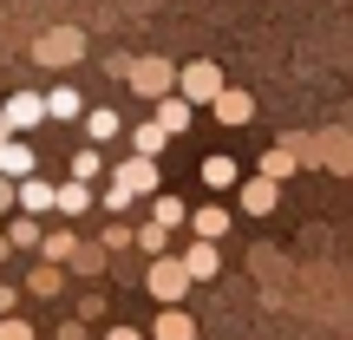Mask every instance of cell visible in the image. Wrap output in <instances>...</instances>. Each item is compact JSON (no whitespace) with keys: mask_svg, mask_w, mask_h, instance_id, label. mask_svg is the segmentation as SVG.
Returning <instances> with one entry per match:
<instances>
[{"mask_svg":"<svg viewBox=\"0 0 353 340\" xmlns=\"http://www.w3.org/2000/svg\"><path fill=\"white\" fill-rule=\"evenodd\" d=\"M105 170V157H99V144H85V151H72V183H92V177Z\"/></svg>","mask_w":353,"mask_h":340,"instance_id":"cell-28","label":"cell"},{"mask_svg":"<svg viewBox=\"0 0 353 340\" xmlns=\"http://www.w3.org/2000/svg\"><path fill=\"white\" fill-rule=\"evenodd\" d=\"M0 118L13 125V138H33V131L52 118V112H46V92H13V99L0 105Z\"/></svg>","mask_w":353,"mask_h":340,"instance_id":"cell-7","label":"cell"},{"mask_svg":"<svg viewBox=\"0 0 353 340\" xmlns=\"http://www.w3.org/2000/svg\"><path fill=\"white\" fill-rule=\"evenodd\" d=\"M7 210H20V183H13V177H0V216Z\"/></svg>","mask_w":353,"mask_h":340,"instance_id":"cell-32","label":"cell"},{"mask_svg":"<svg viewBox=\"0 0 353 340\" xmlns=\"http://www.w3.org/2000/svg\"><path fill=\"white\" fill-rule=\"evenodd\" d=\"M85 59V33L79 26H46V33L33 39V66H46V72H65V66Z\"/></svg>","mask_w":353,"mask_h":340,"instance_id":"cell-3","label":"cell"},{"mask_svg":"<svg viewBox=\"0 0 353 340\" xmlns=\"http://www.w3.org/2000/svg\"><path fill=\"white\" fill-rule=\"evenodd\" d=\"M65 275H72V268H59V262H26V294H33V301H52V294L65 288Z\"/></svg>","mask_w":353,"mask_h":340,"instance_id":"cell-12","label":"cell"},{"mask_svg":"<svg viewBox=\"0 0 353 340\" xmlns=\"http://www.w3.org/2000/svg\"><path fill=\"white\" fill-rule=\"evenodd\" d=\"M307 164H327L334 177H353V131H321V138H307Z\"/></svg>","mask_w":353,"mask_h":340,"instance_id":"cell-6","label":"cell"},{"mask_svg":"<svg viewBox=\"0 0 353 340\" xmlns=\"http://www.w3.org/2000/svg\"><path fill=\"white\" fill-rule=\"evenodd\" d=\"M176 92H183L190 105H216L229 92V79H223V66H216V59H190L183 79H176Z\"/></svg>","mask_w":353,"mask_h":340,"instance_id":"cell-4","label":"cell"},{"mask_svg":"<svg viewBox=\"0 0 353 340\" xmlns=\"http://www.w3.org/2000/svg\"><path fill=\"white\" fill-rule=\"evenodd\" d=\"M13 308H20V288H13V281H0V321H7Z\"/></svg>","mask_w":353,"mask_h":340,"instance_id":"cell-33","label":"cell"},{"mask_svg":"<svg viewBox=\"0 0 353 340\" xmlns=\"http://www.w3.org/2000/svg\"><path fill=\"white\" fill-rule=\"evenodd\" d=\"M46 112L59 118V125H79V118H85L92 105L79 99V86H52V92H46Z\"/></svg>","mask_w":353,"mask_h":340,"instance_id":"cell-17","label":"cell"},{"mask_svg":"<svg viewBox=\"0 0 353 340\" xmlns=\"http://www.w3.org/2000/svg\"><path fill=\"white\" fill-rule=\"evenodd\" d=\"M118 131H125V118H118V112H105V105H92V112H85V138L92 144H112Z\"/></svg>","mask_w":353,"mask_h":340,"instance_id":"cell-25","label":"cell"},{"mask_svg":"<svg viewBox=\"0 0 353 340\" xmlns=\"http://www.w3.org/2000/svg\"><path fill=\"white\" fill-rule=\"evenodd\" d=\"M236 210H249V216L281 210V183H275V177H249V183L236 190Z\"/></svg>","mask_w":353,"mask_h":340,"instance_id":"cell-9","label":"cell"},{"mask_svg":"<svg viewBox=\"0 0 353 340\" xmlns=\"http://www.w3.org/2000/svg\"><path fill=\"white\" fill-rule=\"evenodd\" d=\"M105 340H144L138 328H125V321H118V328H105Z\"/></svg>","mask_w":353,"mask_h":340,"instance_id":"cell-34","label":"cell"},{"mask_svg":"<svg viewBox=\"0 0 353 340\" xmlns=\"http://www.w3.org/2000/svg\"><path fill=\"white\" fill-rule=\"evenodd\" d=\"M112 72L125 79V86L138 92V99H151V105H157V99H170V92H176L183 66H170L164 52H138V59H112Z\"/></svg>","mask_w":353,"mask_h":340,"instance_id":"cell-1","label":"cell"},{"mask_svg":"<svg viewBox=\"0 0 353 340\" xmlns=\"http://www.w3.org/2000/svg\"><path fill=\"white\" fill-rule=\"evenodd\" d=\"M176 255L190 262V275H196V281H216V275H223V249H216V242H196V236H190Z\"/></svg>","mask_w":353,"mask_h":340,"instance_id":"cell-11","label":"cell"},{"mask_svg":"<svg viewBox=\"0 0 353 340\" xmlns=\"http://www.w3.org/2000/svg\"><path fill=\"white\" fill-rule=\"evenodd\" d=\"M294 170H301V157H294L288 144H268V151H262V170H255V177H275V183H288Z\"/></svg>","mask_w":353,"mask_h":340,"instance_id":"cell-20","label":"cell"},{"mask_svg":"<svg viewBox=\"0 0 353 340\" xmlns=\"http://www.w3.org/2000/svg\"><path fill=\"white\" fill-rule=\"evenodd\" d=\"M164 144H170V131L157 125V118H151V125H138V131H131V157H164Z\"/></svg>","mask_w":353,"mask_h":340,"instance_id":"cell-26","label":"cell"},{"mask_svg":"<svg viewBox=\"0 0 353 340\" xmlns=\"http://www.w3.org/2000/svg\"><path fill=\"white\" fill-rule=\"evenodd\" d=\"M210 112H216V125H229V131H242V125H249V118H255V99H249V92H242V86H229L223 99L210 105Z\"/></svg>","mask_w":353,"mask_h":340,"instance_id":"cell-13","label":"cell"},{"mask_svg":"<svg viewBox=\"0 0 353 340\" xmlns=\"http://www.w3.org/2000/svg\"><path fill=\"white\" fill-rule=\"evenodd\" d=\"M0 340H39V334H33L26 314H7V321H0Z\"/></svg>","mask_w":353,"mask_h":340,"instance_id":"cell-31","label":"cell"},{"mask_svg":"<svg viewBox=\"0 0 353 340\" xmlns=\"http://www.w3.org/2000/svg\"><path fill=\"white\" fill-rule=\"evenodd\" d=\"M85 210H99V197H92V183H59V216H65V223H79Z\"/></svg>","mask_w":353,"mask_h":340,"instance_id":"cell-19","label":"cell"},{"mask_svg":"<svg viewBox=\"0 0 353 340\" xmlns=\"http://www.w3.org/2000/svg\"><path fill=\"white\" fill-rule=\"evenodd\" d=\"M0 177H13V183H26V177H39L33 138H7V144H0Z\"/></svg>","mask_w":353,"mask_h":340,"instance_id":"cell-10","label":"cell"},{"mask_svg":"<svg viewBox=\"0 0 353 340\" xmlns=\"http://www.w3.org/2000/svg\"><path fill=\"white\" fill-rule=\"evenodd\" d=\"M59 340H85V321H65V328H59Z\"/></svg>","mask_w":353,"mask_h":340,"instance_id":"cell-35","label":"cell"},{"mask_svg":"<svg viewBox=\"0 0 353 340\" xmlns=\"http://www.w3.org/2000/svg\"><path fill=\"white\" fill-rule=\"evenodd\" d=\"M196 288V275H190L183 255H157L151 268H144V294H151L157 308H183V294Z\"/></svg>","mask_w":353,"mask_h":340,"instance_id":"cell-2","label":"cell"},{"mask_svg":"<svg viewBox=\"0 0 353 340\" xmlns=\"http://www.w3.org/2000/svg\"><path fill=\"white\" fill-rule=\"evenodd\" d=\"M151 340H196V314H190V308H157Z\"/></svg>","mask_w":353,"mask_h":340,"instance_id":"cell-14","label":"cell"},{"mask_svg":"<svg viewBox=\"0 0 353 340\" xmlns=\"http://www.w3.org/2000/svg\"><path fill=\"white\" fill-rule=\"evenodd\" d=\"M170 236H176V229H164V223H151V216H144V223H138V255H151V262H157V255H176Z\"/></svg>","mask_w":353,"mask_h":340,"instance_id":"cell-21","label":"cell"},{"mask_svg":"<svg viewBox=\"0 0 353 340\" xmlns=\"http://www.w3.org/2000/svg\"><path fill=\"white\" fill-rule=\"evenodd\" d=\"M105 249H112V255H125V249H138V223H112V229H105Z\"/></svg>","mask_w":353,"mask_h":340,"instance_id":"cell-29","label":"cell"},{"mask_svg":"<svg viewBox=\"0 0 353 340\" xmlns=\"http://www.w3.org/2000/svg\"><path fill=\"white\" fill-rule=\"evenodd\" d=\"M13 255H20V249H13V236L0 229V262H13Z\"/></svg>","mask_w":353,"mask_h":340,"instance_id":"cell-36","label":"cell"},{"mask_svg":"<svg viewBox=\"0 0 353 340\" xmlns=\"http://www.w3.org/2000/svg\"><path fill=\"white\" fill-rule=\"evenodd\" d=\"M105 268H112V249H105V242H79V255H72V275H105Z\"/></svg>","mask_w":353,"mask_h":340,"instance_id":"cell-24","label":"cell"},{"mask_svg":"<svg viewBox=\"0 0 353 340\" xmlns=\"http://www.w3.org/2000/svg\"><path fill=\"white\" fill-rule=\"evenodd\" d=\"M39 210H59V183L26 177V183H20V216H39Z\"/></svg>","mask_w":353,"mask_h":340,"instance_id":"cell-16","label":"cell"},{"mask_svg":"<svg viewBox=\"0 0 353 340\" xmlns=\"http://www.w3.org/2000/svg\"><path fill=\"white\" fill-rule=\"evenodd\" d=\"M112 183H125L138 203H151V197H164V170H157V157H125V164L112 170Z\"/></svg>","mask_w":353,"mask_h":340,"instance_id":"cell-5","label":"cell"},{"mask_svg":"<svg viewBox=\"0 0 353 340\" xmlns=\"http://www.w3.org/2000/svg\"><path fill=\"white\" fill-rule=\"evenodd\" d=\"M72 255H79V229H46V249H39V262L72 268Z\"/></svg>","mask_w":353,"mask_h":340,"instance_id":"cell-18","label":"cell"},{"mask_svg":"<svg viewBox=\"0 0 353 340\" xmlns=\"http://www.w3.org/2000/svg\"><path fill=\"white\" fill-rule=\"evenodd\" d=\"M7 138H13V125H7V118H0V144H7Z\"/></svg>","mask_w":353,"mask_h":340,"instance_id":"cell-37","label":"cell"},{"mask_svg":"<svg viewBox=\"0 0 353 340\" xmlns=\"http://www.w3.org/2000/svg\"><path fill=\"white\" fill-rule=\"evenodd\" d=\"M131 203H138V197H131L125 183H105V197H99V210H112V216H125Z\"/></svg>","mask_w":353,"mask_h":340,"instance_id":"cell-30","label":"cell"},{"mask_svg":"<svg viewBox=\"0 0 353 340\" xmlns=\"http://www.w3.org/2000/svg\"><path fill=\"white\" fill-rule=\"evenodd\" d=\"M157 125H164L170 138H183V131L196 125V105H190L183 92H170V99H157Z\"/></svg>","mask_w":353,"mask_h":340,"instance_id":"cell-15","label":"cell"},{"mask_svg":"<svg viewBox=\"0 0 353 340\" xmlns=\"http://www.w3.org/2000/svg\"><path fill=\"white\" fill-rule=\"evenodd\" d=\"M190 216H196V210H190L183 197H170V190H164V197H151V223H164V229H183Z\"/></svg>","mask_w":353,"mask_h":340,"instance_id":"cell-22","label":"cell"},{"mask_svg":"<svg viewBox=\"0 0 353 340\" xmlns=\"http://www.w3.org/2000/svg\"><path fill=\"white\" fill-rule=\"evenodd\" d=\"M7 236H13V249H20V255H39V249H46V229H39L33 216H13Z\"/></svg>","mask_w":353,"mask_h":340,"instance_id":"cell-23","label":"cell"},{"mask_svg":"<svg viewBox=\"0 0 353 340\" xmlns=\"http://www.w3.org/2000/svg\"><path fill=\"white\" fill-rule=\"evenodd\" d=\"M229 223H236V210H229V203H196V216H190V236H196V242H223Z\"/></svg>","mask_w":353,"mask_h":340,"instance_id":"cell-8","label":"cell"},{"mask_svg":"<svg viewBox=\"0 0 353 340\" xmlns=\"http://www.w3.org/2000/svg\"><path fill=\"white\" fill-rule=\"evenodd\" d=\"M203 183H210V190H242L236 183V157H223V151L203 157Z\"/></svg>","mask_w":353,"mask_h":340,"instance_id":"cell-27","label":"cell"}]
</instances>
